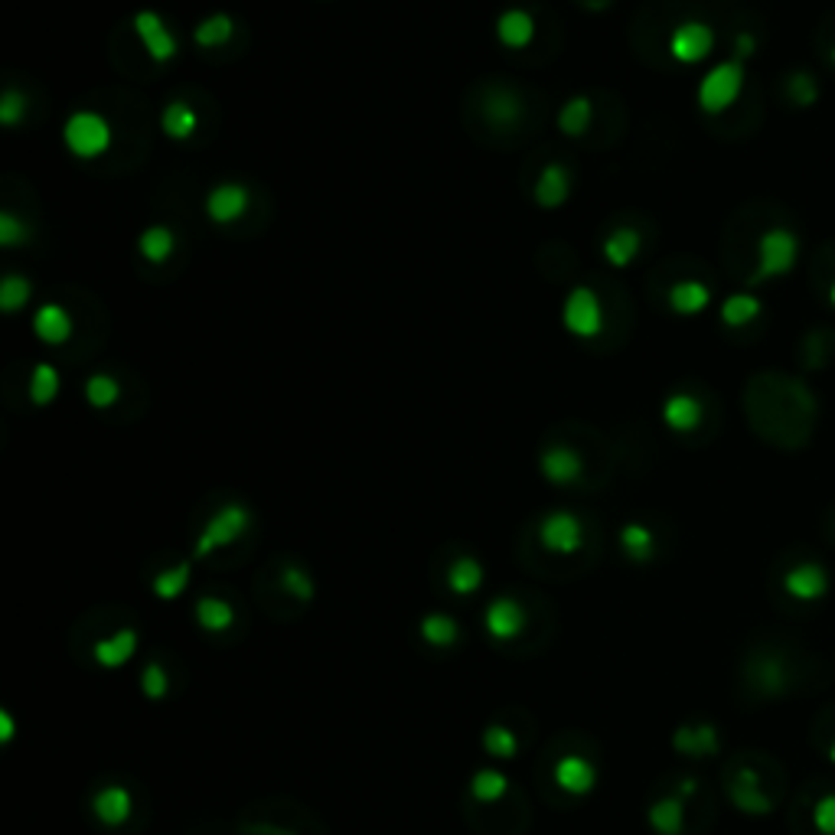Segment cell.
<instances>
[{
	"instance_id": "e575fe53",
	"label": "cell",
	"mask_w": 835,
	"mask_h": 835,
	"mask_svg": "<svg viewBox=\"0 0 835 835\" xmlns=\"http://www.w3.org/2000/svg\"><path fill=\"white\" fill-rule=\"evenodd\" d=\"M186 575H190V568H186V565H177L173 571H164V575H157L154 591L164 594V597H173L186 584Z\"/></svg>"
},
{
	"instance_id": "d4e9b609",
	"label": "cell",
	"mask_w": 835,
	"mask_h": 835,
	"mask_svg": "<svg viewBox=\"0 0 835 835\" xmlns=\"http://www.w3.org/2000/svg\"><path fill=\"white\" fill-rule=\"evenodd\" d=\"M480 581H483V568L477 558H457V562L447 568V588H451L454 594H470V591H477L480 588Z\"/></svg>"
},
{
	"instance_id": "e0dca14e",
	"label": "cell",
	"mask_w": 835,
	"mask_h": 835,
	"mask_svg": "<svg viewBox=\"0 0 835 835\" xmlns=\"http://www.w3.org/2000/svg\"><path fill=\"white\" fill-rule=\"evenodd\" d=\"M640 248H643V239H640V232L633 229V226H620L614 229L604 239V258H607V265H614V268H627L633 265V258L640 255Z\"/></svg>"
},
{
	"instance_id": "3957f363",
	"label": "cell",
	"mask_w": 835,
	"mask_h": 835,
	"mask_svg": "<svg viewBox=\"0 0 835 835\" xmlns=\"http://www.w3.org/2000/svg\"><path fill=\"white\" fill-rule=\"evenodd\" d=\"M741 89H744V62L741 59L718 62L699 82V108L708 111V115H721V111H728L738 102Z\"/></svg>"
},
{
	"instance_id": "ac0fdd59",
	"label": "cell",
	"mask_w": 835,
	"mask_h": 835,
	"mask_svg": "<svg viewBox=\"0 0 835 835\" xmlns=\"http://www.w3.org/2000/svg\"><path fill=\"white\" fill-rule=\"evenodd\" d=\"M712 304V291L702 281H679L669 288V307L682 317H695Z\"/></svg>"
},
{
	"instance_id": "5b68a950",
	"label": "cell",
	"mask_w": 835,
	"mask_h": 835,
	"mask_svg": "<svg viewBox=\"0 0 835 835\" xmlns=\"http://www.w3.org/2000/svg\"><path fill=\"white\" fill-rule=\"evenodd\" d=\"M562 323H565V330L571 336H578V340H591V336H597L604 327L601 297H597L588 284L571 288L568 297H565V307H562Z\"/></svg>"
},
{
	"instance_id": "9a60e30c",
	"label": "cell",
	"mask_w": 835,
	"mask_h": 835,
	"mask_svg": "<svg viewBox=\"0 0 835 835\" xmlns=\"http://www.w3.org/2000/svg\"><path fill=\"white\" fill-rule=\"evenodd\" d=\"M663 421L672 431H695L702 425V402L689 392H672L663 402Z\"/></svg>"
},
{
	"instance_id": "836d02e7",
	"label": "cell",
	"mask_w": 835,
	"mask_h": 835,
	"mask_svg": "<svg viewBox=\"0 0 835 835\" xmlns=\"http://www.w3.org/2000/svg\"><path fill=\"white\" fill-rule=\"evenodd\" d=\"M787 89H790V98L796 105H813L816 98H819V89H816V82L806 76V72H793L790 82H787Z\"/></svg>"
},
{
	"instance_id": "52a82bcc",
	"label": "cell",
	"mask_w": 835,
	"mask_h": 835,
	"mask_svg": "<svg viewBox=\"0 0 835 835\" xmlns=\"http://www.w3.org/2000/svg\"><path fill=\"white\" fill-rule=\"evenodd\" d=\"M712 49H715V30L708 27V23L689 20V23H679V27L669 33V53L676 62H682V66H695V62L708 59Z\"/></svg>"
},
{
	"instance_id": "603a6c76",
	"label": "cell",
	"mask_w": 835,
	"mask_h": 835,
	"mask_svg": "<svg viewBox=\"0 0 835 835\" xmlns=\"http://www.w3.org/2000/svg\"><path fill=\"white\" fill-rule=\"evenodd\" d=\"M59 369L53 363H36L33 372H30V398H33V405H53L56 402V395H59Z\"/></svg>"
},
{
	"instance_id": "f1b7e54d",
	"label": "cell",
	"mask_w": 835,
	"mask_h": 835,
	"mask_svg": "<svg viewBox=\"0 0 835 835\" xmlns=\"http://www.w3.org/2000/svg\"><path fill=\"white\" fill-rule=\"evenodd\" d=\"M620 545H623V552H627L630 558H637V562H646V558L653 555V532L640 526V522H630V526H623L620 529Z\"/></svg>"
},
{
	"instance_id": "7c38bea8",
	"label": "cell",
	"mask_w": 835,
	"mask_h": 835,
	"mask_svg": "<svg viewBox=\"0 0 835 835\" xmlns=\"http://www.w3.org/2000/svg\"><path fill=\"white\" fill-rule=\"evenodd\" d=\"M568 193H571L568 170L562 164H545L539 177H535V186H532L535 203H539L542 209H558V206L568 203Z\"/></svg>"
},
{
	"instance_id": "83f0119b",
	"label": "cell",
	"mask_w": 835,
	"mask_h": 835,
	"mask_svg": "<svg viewBox=\"0 0 835 835\" xmlns=\"http://www.w3.org/2000/svg\"><path fill=\"white\" fill-rule=\"evenodd\" d=\"M85 398H89L92 408L105 411L121 398V385L115 376H108V372H95V376H89V382H85Z\"/></svg>"
},
{
	"instance_id": "f35d334b",
	"label": "cell",
	"mask_w": 835,
	"mask_h": 835,
	"mask_svg": "<svg viewBox=\"0 0 835 835\" xmlns=\"http://www.w3.org/2000/svg\"><path fill=\"white\" fill-rule=\"evenodd\" d=\"M832 66H835V46H832Z\"/></svg>"
},
{
	"instance_id": "ffe728a7",
	"label": "cell",
	"mask_w": 835,
	"mask_h": 835,
	"mask_svg": "<svg viewBox=\"0 0 835 835\" xmlns=\"http://www.w3.org/2000/svg\"><path fill=\"white\" fill-rule=\"evenodd\" d=\"M160 128H164L170 141H190L199 128V115L193 111V105H186L177 98V102H170L164 108V115H160Z\"/></svg>"
},
{
	"instance_id": "277c9868",
	"label": "cell",
	"mask_w": 835,
	"mask_h": 835,
	"mask_svg": "<svg viewBox=\"0 0 835 835\" xmlns=\"http://www.w3.org/2000/svg\"><path fill=\"white\" fill-rule=\"evenodd\" d=\"M248 526H252V513H248V506H242V503H226V506L219 509V513L209 516V522L203 526V532H199V539H196V555L206 558V555L219 552V548L232 545L235 539H242V535L248 532Z\"/></svg>"
},
{
	"instance_id": "44dd1931",
	"label": "cell",
	"mask_w": 835,
	"mask_h": 835,
	"mask_svg": "<svg viewBox=\"0 0 835 835\" xmlns=\"http://www.w3.org/2000/svg\"><path fill=\"white\" fill-rule=\"evenodd\" d=\"M173 252H177V235H173L167 226L144 229L141 239H137V255L144 261H151V265H164Z\"/></svg>"
},
{
	"instance_id": "5bb4252c",
	"label": "cell",
	"mask_w": 835,
	"mask_h": 835,
	"mask_svg": "<svg viewBox=\"0 0 835 835\" xmlns=\"http://www.w3.org/2000/svg\"><path fill=\"white\" fill-rule=\"evenodd\" d=\"M33 333L36 340H43L46 346H62L72 336V317L66 307L59 304H43L33 314Z\"/></svg>"
},
{
	"instance_id": "2e32d148",
	"label": "cell",
	"mask_w": 835,
	"mask_h": 835,
	"mask_svg": "<svg viewBox=\"0 0 835 835\" xmlns=\"http://www.w3.org/2000/svg\"><path fill=\"white\" fill-rule=\"evenodd\" d=\"M594 783V760L581 754H562L555 767V787H562L568 793H584Z\"/></svg>"
},
{
	"instance_id": "4fadbf2b",
	"label": "cell",
	"mask_w": 835,
	"mask_h": 835,
	"mask_svg": "<svg viewBox=\"0 0 835 835\" xmlns=\"http://www.w3.org/2000/svg\"><path fill=\"white\" fill-rule=\"evenodd\" d=\"M496 40L506 49H526L535 40V17L522 7H509L496 17Z\"/></svg>"
},
{
	"instance_id": "f546056e",
	"label": "cell",
	"mask_w": 835,
	"mask_h": 835,
	"mask_svg": "<svg viewBox=\"0 0 835 835\" xmlns=\"http://www.w3.org/2000/svg\"><path fill=\"white\" fill-rule=\"evenodd\" d=\"M128 806H131V800H128V793L124 790H105L102 796H98L95 800V813L102 816L105 822H118V819H124L128 816Z\"/></svg>"
},
{
	"instance_id": "1f68e13d",
	"label": "cell",
	"mask_w": 835,
	"mask_h": 835,
	"mask_svg": "<svg viewBox=\"0 0 835 835\" xmlns=\"http://www.w3.org/2000/svg\"><path fill=\"white\" fill-rule=\"evenodd\" d=\"M27 239H30V226H27V222L17 219L14 213H10V209H4V213H0V245H4V248H17Z\"/></svg>"
},
{
	"instance_id": "8992f818",
	"label": "cell",
	"mask_w": 835,
	"mask_h": 835,
	"mask_svg": "<svg viewBox=\"0 0 835 835\" xmlns=\"http://www.w3.org/2000/svg\"><path fill=\"white\" fill-rule=\"evenodd\" d=\"M539 542L552 555H575L584 548V522L568 509H555L539 522Z\"/></svg>"
},
{
	"instance_id": "8fae6325",
	"label": "cell",
	"mask_w": 835,
	"mask_h": 835,
	"mask_svg": "<svg viewBox=\"0 0 835 835\" xmlns=\"http://www.w3.org/2000/svg\"><path fill=\"white\" fill-rule=\"evenodd\" d=\"M783 588H787V594L796 597V601L813 604V601H819V597H826L829 575H826V568H822V565L803 562V565H796V568L787 571V578H783Z\"/></svg>"
},
{
	"instance_id": "30bf717a",
	"label": "cell",
	"mask_w": 835,
	"mask_h": 835,
	"mask_svg": "<svg viewBox=\"0 0 835 835\" xmlns=\"http://www.w3.org/2000/svg\"><path fill=\"white\" fill-rule=\"evenodd\" d=\"M539 470H542V477L548 483L571 486V483H578L584 477V457L568 444H552V447H545L542 451Z\"/></svg>"
},
{
	"instance_id": "d6986e66",
	"label": "cell",
	"mask_w": 835,
	"mask_h": 835,
	"mask_svg": "<svg viewBox=\"0 0 835 835\" xmlns=\"http://www.w3.org/2000/svg\"><path fill=\"white\" fill-rule=\"evenodd\" d=\"M483 115L490 118L496 128H513V124L522 118V102H519V95L516 92H509V89H493V92H486L483 98Z\"/></svg>"
},
{
	"instance_id": "4dcf8cb0",
	"label": "cell",
	"mask_w": 835,
	"mask_h": 835,
	"mask_svg": "<svg viewBox=\"0 0 835 835\" xmlns=\"http://www.w3.org/2000/svg\"><path fill=\"white\" fill-rule=\"evenodd\" d=\"M27 118V95L17 89H7L0 95V124L7 128H17V124Z\"/></svg>"
},
{
	"instance_id": "74e56055",
	"label": "cell",
	"mask_w": 835,
	"mask_h": 835,
	"mask_svg": "<svg viewBox=\"0 0 835 835\" xmlns=\"http://www.w3.org/2000/svg\"><path fill=\"white\" fill-rule=\"evenodd\" d=\"M829 301H832V307H835V281H832V288H829Z\"/></svg>"
},
{
	"instance_id": "9c48e42d",
	"label": "cell",
	"mask_w": 835,
	"mask_h": 835,
	"mask_svg": "<svg viewBox=\"0 0 835 835\" xmlns=\"http://www.w3.org/2000/svg\"><path fill=\"white\" fill-rule=\"evenodd\" d=\"M248 206H252V193H248L245 183H219L206 193V216L216 222V226H229V222H239Z\"/></svg>"
},
{
	"instance_id": "484cf974",
	"label": "cell",
	"mask_w": 835,
	"mask_h": 835,
	"mask_svg": "<svg viewBox=\"0 0 835 835\" xmlns=\"http://www.w3.org/2000/svg\"><path fill=\"white\" fill-rule=\"evenodd\" d=\"M30 297H33V284L23 274H7L0 281V310L4 314H17V310L30 304Z\"/></svg>"
},
{
	"instance_id": "cb8c5ba5",
	"label": "cell",
	"mask_w": 835,
	"mask_h": 835,
	"mask_svg": "<svg viewBox=\"0 0 835 835\" xmlns=\"http://www.w3.org/2000/svg\"><path fill=\"white\" fill-rule=\"evenodd\" d=\"M229 40H232V17L229 14H213V17L199 20L196 30H193V43L203 46V49L226 46Z\"/></svg>"
},
{
	"instance_id": "6da1fadb",
	"label": "cell",
	"mask_w": 835,
	"mask_h": 835,
	"mask_svg": "<svg viewBox=\"0 0 835 835\" xmlns=\"http://www.w3.org/2000/svg\"><path fill=\"white\" fill-rule=\"evenodd\" d=\"M62 144L69 147L72 157L95 160L111 147V124L98 115V111L79 108L66 118V124H62Z\"/></svg>"
},
{
	"instance_id": "d6a6232c",
	"label": "cell",
	"mask_w": 835,
	"mask_h": 835,
	"mask_svg": "<svg viewBox=\"0 0 835 835\" xmlns=\"http://www.w3.org/2000/svg\"><path fill=\"white\" fill-rule=\"evenodd\" d=\"M199 614L206 617V627L222 630L232 620V607L222 604L219 597H203V601H199Z\"/></svg>"
},
{
	"instance_id": "7402d4cb",
	"label": "cell",
	"mask_w": 835,
	"mask_h": 835,
	"mask_svg": "<svg viewBox=\"0 0 835 835\" xmlns=\"http://www.w3.org/2000/svg\"><path fill=\"white\" fill-rule=\"evenodd\" d=\"M591 121H594V102L588 95L568 98V102L562 105V111H558V131L568 134V137H581L584 131L591 128Z\"/></svg>"
},
{
	"instance_id": "4316f807",
	"label": "cell",
	"mask_w": 835,
	"mask_h": 835,
	"mask_svg": "<svg viewBox=\"0 0 835 835\" xmlns=\"http://www.w3.org/2000/svg\"><path fill=\"white\" fill-rule=\"evenodd\" d=\"M760 317V301L754 294H731L725 304H721V320L728 327H747L751 320Z\"/></svg>"
},
{
	"instance_id": "ba28073f",
	"label": "cell",
	"mask_w": 835,
	"mask_h": 835,
	"mask_svg": "<svg viewBox=\"0 0 835 835\" xmlns=\"http://www.w3.org/2000/svg\"><path fill=\"white\" fill-rule=\"evenodd\" d=\"M134 33H137V40L144 43L147 49V56H151L154 62H170L173 56H177V36H173V30L167 27V20L154 14V10H137L134 14Z\"/></svg>"
},
{
	"instance_id": "ab89813d",
	"label": "cell",
	"mask_w": 835,
	"mask_h": 835,
	"mask_svg": "<svg viewBox=\"0 0 835 835\" xmlns=\"http://www.w3.org/2000/svg\"><path fill=\"white\" fill-rule=\"evenodd\" d=\"M832 760H835V747H832Z\"/></svg>"
},
{
	"instance_id": "7a4b0ae2",
	"label": "cell",
	"mask_w": 835,
	"mask_h": 835,
	"mask_svg": "<svg viewBox=\"0 0 835 835\" xmlns=\"http://www.w3.org/2000/svg\"><path fill=\"white\" fill-rule=\"evenodd\" d=\"M800 258V239L790 229H767L757 242V268L751 274V284L783 278L796 268Z\"/></svg>"
},
{
	"instance_id": "d590c367",
	"label": "cell",
	"mask_w": 835,
	"mask_h": 835,
	"mask_svg": "<svg viewBox=\"0 0 835 835\" xmlns=\"http://www.w3.org/2000/svg\"><path fill=\"white\" fill-rule=\"evenodd\" d=\"M816 829L826 835H835V793L822 796L816 803Z\"/></svg>"
},
{
	"instance_id": "8d00e7d4",
	"label": "cell",
	"mask_w": 835,
	"mask_h": 835,
	"mask_svg": "<svg viewBox=\"0 0 835 835\" xmlns=\"http://www.w3.org/2000/svg\"><path fill=\"white\" fill-rule=\"evenodd\" d=\"M754 46H757V43H754V36H751V33H738V36H734V53H738V59H741V62L754 53Z\"/></svg>"
}]
</instances>
